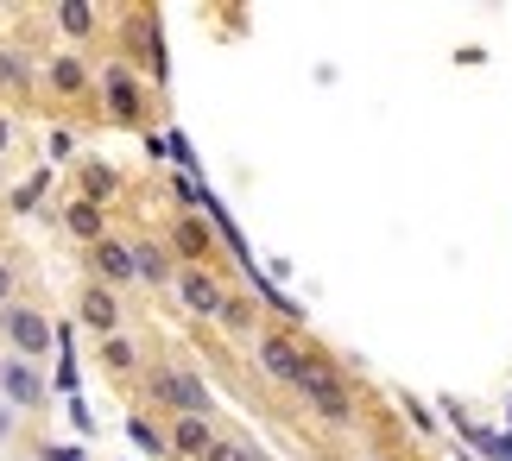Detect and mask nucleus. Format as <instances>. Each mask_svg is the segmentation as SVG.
<instances>
[{
  "label": "nucleus",
  "instance_id": "obj_14",
  "mask_svg": "<svg viewBox=\"0 0 512 461\" xmlns=\"http://www.w3.org/2000/svg\"><path fill=\"white\" fill-rule=\"evenodd\" d=\"M83 190H89V203H108V196H114V171H108V165H89Z\"/></svg>",
  "mask_w": 512,
  "mask_h": 461
},
{
  "label": "nucleus",
  "instance_id": "obj_3",
  "mask_svg": "<svg viewBox=\"0 0 512 461\" xmlns=\"http://www.w3.org/2000/svg\"><path fill=\"white\" fill-rule=\"evenodd\" d=\"M159 398L177 411V417H209V392H203V379L196 373H159Z\"/></svg>",
  "mask_w": 512,
  "mask_h": 461
},
{
  "label": "nucleus",
  "instance_id": "obj_12",
  "mask_svg": "<svg viewBox=\"0 0 512 461\" xmlns=\"http://www.w3.org/2000/svg\"><path fill=\"white\" fill-rule=\"evenodd\" d=\"M102 360H108L114 373H127V367H133L140 354H133V342H127V335H108V342H102Z\"/></svg>",
  "mask_w": 512,
  "mask_h": 461
},
{
  "label": "nucleus",
  "instance_id": "obj_19",
  "mask_svg": "<svg viewBox=\"0 0 512 461\" xmlns=\"http://www.w3.org/2000/svg\"><path fill=\"white\" fill-rule=\"evenodd\" d=\"M209 461H260V455L241 449V443H215V449H209Z\"/></svg>",
  "mask_w": 512,
  "mask_h": 461
},
{
  "label": "nucleus",
  "instance_id": "obj_6",
  "mask_svg": "<svg viewBox=\"0 0 512 461\" xmlns=\"http://www.w3.org/2000/svg\"><path fill=\"white\" fill-rule=\"evenodd\" d=\"M102 102H108L114 120H127V127H133V120H140V108H146V95H140V83H133L127 70H108V76H102Z\"/></svg>",
  "mask_w": 512,
  "mask_h": 461
},
{
  "label": "nucleus",
  "instance_id": "obj_15",
  "mask_svg": "<svg viewBox=\"0 0 512 461\" xmlns=\"http://www.w3.org/2000/svg\"><path fill=\"white\" fill-rule=\"evenodd\" d=\"M177 247H184L190 259H203L209 253V228L203 222H184V228H177Z\"/></svg>",
  "mask_w": 512,
  "mask_h": 461
},
{
  "label": "nucleus",
  "instance_id": "obj_1",
  "mask_svg": "<svg viewBox=\"0 0 512 461\" xmlns=\"http://www.w3.org/2000/svg\"><path fill=\"white\" fill-rule=\"evenodd\" d=\"M298 392L310 398V411H317V417H329V424H348V386H342V379H336V367H329V360L323 354H310L304 348V379H298Z\"/></svg>",
  "mask_w": 512,
  "mask_h": 461
},
{
  "label": "nucleus",
  "instance_id": "obj_21",
  "mask_svg": "<svg viewBox=\"0 0 512 461\" xmlns=\"http://www.w3.org/2000/svg\"><path fill=\"white\" fill-rule=\"evenodd\" d=\"M7 297H13V266L0 259V304H7Z\"/></svg>",
  "mask_w": 512,
  "mask_h": 461
},
{
  "label": "nucleus",
  "instance_id": "obj_13",
  "mask_svg": "<svg viewBox=\"0 0 512 461\" xmlns=\"http://www.w3.org/2000/svg\"><path fill=\"white\" fill-rule=\"evenodd\" d=\"M51 83L64 89V95H76V89H83V64H76V57H57V64H51Z\"/></svg>",
  "mask_w": 512,
  "mask_h": 461
},
{
  "label": "nucleus",
  "instance_id": "obj_5",
  "mask_svg": "<svg viewBox=\"0 0 512 461\" xmlns=\"http://www.w3.org/2000/svg\"><path fill=\"white\" fill-rule=\"evenodd\" d=\"M0 392H7V405H19V411H38V405H45V379H38L19 354L0 367Z\"/></svg>",
  "mask_w": 512,
  "mask_h": 461
},
{
  "label": "nucleus",
  "instance_id": "obj_4",
  "mask_svg": "<svg viewBox=\"0 0 512 461\" xmlns=\"http://www.w3.org/2000/svg\"><path fill=\"white\" fill-rule=\"evenodd\" d=\"M260 367L279 379V386H298V379H304V348L291 342V335H266V342H260Z\"/></svg>",
  "mask_w": 512,
  "mask_h": 461
},
{
  "label": "nucleus",
  "instance_id": "obj_7",
  "mask_svg": "<svg viewBox=\"0 0 512 461\" xmlns=\"http://www.w3.org/2000/svg\"><path fill=\"white\" fill-rule=\"evenodd\" d=\"M177 291H184V304L196 310V316H222V304H228V291L222 285H215V278L209 272H184V278H177Z\"/></svg>",
  "mask_w": 512,
  "mask_h": 461
},
{
  "label": "nucleus",
  "instance_id": "obj_23",
  "mask_svg": "<svg viewBox=\"0 0 512 461\" xmlns=\"http://www.w3.org/2000/svg\"><path fill=\"white\" fill-rule=\"evenodd\" d=\"M380 461H386V455H380Z\"/></svg>",
  "mask_w": 512,
  "mask_h": 461
},
{
  "label": "nucleus",
  "instance_id": "obj_22",
  "mask_svg": "<svg viewBox=\"0 0 512 461\" xmlns=\"http://www.w3.org/2000/svg\"><path fill=\"white\" fill-rule=\"evenodd\" d=\"M7 139H13V127H7V114H0V152H7Z\"/></svg>",
  "mask_w": 512,
  "mask_h": 461
},
{
  "label": "nucleus",
  "instance_id": "obj_2",
  "mask_svg": "<svg viewBox=\"0 0 512 461\" xmlns=\"http://www.w3.org/2000/svg\"><path fill=\"white\" fill-rule=\"evenodd\" d=\"M7 342L19 348V360H32V354H45V348L57 342V329H51L38 310H19V304H7Z\"/></svg>",
  "mask_w": 512,
  "mask_h": 461
},
{
  "label": "nucleus",
  "instance_id": "obj_16",
  "mask_svg": "<svg viewBox=\"0 0 512 461\" xmlns=\"http://www.w3.org/2000/svg\"><path fill=\"white\" fill-rule=\"evenodd\" d=\"M57 19H64V32H89V26H95V13H89V7H70V0L57 7Z\"/></svg>",
  "mask_w": 512,
  "mask_h": 461
},
{
  "label": "nucleus",
  "instance_id": "obj_17",
  "mask_svg": "<svg viewBox=\"0 0 512 461\" xmlns=\"http://www.w3.org/2000/svg\"><path fill=\"white\" fill-rule=\"evenodd\" d=\"M70 228H76V234H95V228H102V215H95V203H76V209H70Z\"/></svg>",
  "mask_w": 512,
  "mask_h": 461
},
{
  "label": "nucleus",
  "instance_id": "obj_8",
  "mask_svg": "<svg viewBox=\"0 0 512 461\" xmlns=\"http://www.w3.org/2000/svg\"><path fill=\"white\" fill-rule=\"evenodd\" d=\"M95 272H102L108 285H127V278L140 272L133 266V247H121V240H95Z\"/></svg>",
  "mask_w": 512,
  "mask_h": 461
},
{
  "label": "nucleus",
  "instance_id": "obj_11",
  "mask_svg": "<svg viewBox=\"0 0 512 461\" xmlns=\"http://www.w3.org/2000/svg\"><path fill=\"white\" fill-rule=\"evenodd\" d=\"M133 266H140V278H152V285H165V278H171V266H165L159 247H133Z\"/></svg>",
  "mask_w": 512,
  "mask_h": 461
},
{
  "label": "nucleus",
  "instance_id": "obj_10",
  "mask_svg": "<svg viewBox=\"0 0 512 461\" xmlns=\"http://www.w3.org/2000/svg\"><path fill=\"white\" fill-rule=\"evenodd\" d=\"M83 323L102 329V335H114V323H121V304H114L108 285H89V291H83Z\"/></svg>",
  "mask_w": 512,
  "mask_h": 461
},
{
  "label": "nucleus",
  "instance_id": "obj_9",
  "mask_svg": "<svg viewBox=\"0 0 512 461\" xmlns=\"http://www.w3.org/2000/svg\"><path fill=\"white\" fill-rule=\"evenodd\" d=\"M171 449L177 455H203L215 449V430H209V417H177V430H171Z\"/></svg>",
  "mask_w": 512,
  "mask_h": 461
},
{
  "label": "nucleus",
  "instance_id": "obj_18",
  "mask_svg": "<svg viewBox=\"0 0 512 461\" xmlns=\"http://www.w3.org/2000/svg\"><path fill=\"white\" fill-rule=\"evenodd\" d=\"M13 83H26V64H19V57H7V51H0V89H13Z\"/></svg>",
  "mask_w": 512,
  "mask_h": 461
},
{
  "label": "nucleus",
  "instance_id": "obj_20",
  "mask_svg": "<svg viewBox=\"0 0 512 461\" xmlns=\"http://www.w3.org/2000/svg\"><path fill=\"white\" fill-rule=\"evenodd\" d=\"M127 430H133V443H140V449H165L159 436H152V424H127Z\"/></svg>",
  "mask_w": 512,
  "mask_h": 461
}]
</instances>
